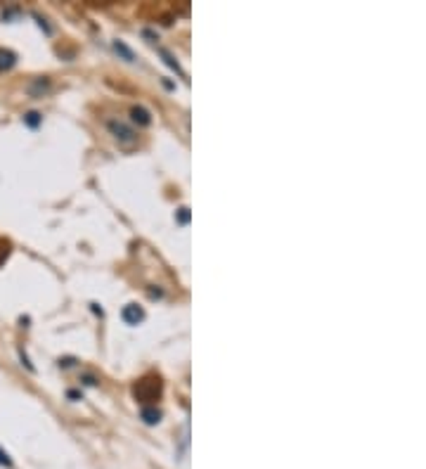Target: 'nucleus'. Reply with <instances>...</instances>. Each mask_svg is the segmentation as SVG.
<instances>
[{
  "instance_id": "1",
  "label": "nucleus",
  "mask_w": 426,
  "mask_h": 469,
  "mask_svg": "<svg viewBox=\"0 0 426 469\" xmlns=\"http://www.w3.org/2000/svg\"><path fill=\"white\" fill-rule=\"evenodd\" d=\"M133 391H135V399L142 403V408H145V405L154 403L159 396H162V379L154 377V374H149V377L140 379Z\"/></svg>"
},
{
  "instance_id": "2",
  "label": "nucleus",
  "mask_w": 426,
  "mask_h": 469,
  "mask_svg": "<svg viewBox=\"0 0 426 469\" xmlns=\"http://www.w3.org/2000/svg\"><path fill=\"white\" fill-rule=\"evenodd\" d=\"M107 126H109V131H112V135L116 137L119 142H124V145H130V142H135V131L130 128V126H126L124 121H119V119H109L107 121Z\"/></svg>"
},
{
  "instance_id": "3",
  "label": "nucleus",
  "mask_w": 426,
  "mask_h": 469,
  "mask_svg": "<svg viewBox=\"0 0 426 469\" xmlns=\"http://www.w3.org/2000/svg\"><path fill=\"white\" fill-rule=\"evenodd\" d=\"M142 318H145V311H142V308H137L135 303H130V306L124 308V320L128 325H137Z\"/></svg>"
},
{
  "instance_id": "4",
  "label": "nucleus",
  "mask_w": 426,
  "mask_h": 469,
  "mask_svg": "<svg viewBox=\"0 0 426 469\" xmlns=\"http://www.w3.org/2000/svg\"><path fill=\"white\" fill-rule=\"evenodd\" d=\"M130 117H133V121H135V124H140V126H149V124H152V114H149L145 107H133L130 109Z\"/></svg>"
},
{
  "instance_id": "5",
  "label": "nucleus",
  "mask_w": 426,
  "mask_h": 469,
  "mask_svg": "<svg viewBox=\"0 0 426 469\" xmlns=\"http://www.w3.org/2000/svg\"><path fill=\"white\" fill-rule=\"evenodd\" d=\"M140 415H142V419H145L147 424H157L159 419H162V412L157 410V408H149V405H145L140 410Z\"/></svg>"
},
{
  "instance_id": "6",
  "label": "nucleus",
  "mask_w": 426,
  "mask_h": 469,
  "mask_svg": "<svg viewBox=\"0 0 426 469\" xmlns=\"http://www.w3.org/2000/svg\"><path fill=\"white\" fill-rule=\"evenodd\" d=\"M17 62V55L10 52V50H0V71L5 69H12Z\"/></svg>"
},
{
  "instance_id": "7",
  "label": "nucleus",
  "mask_w": 426,
  "mask_h": 469,
  "mask_svg": "<svg viewBox=\"0 0 426 469\" xmlns=\"http://www.w3.org/2000/svg\"><path fill=\"white\" fill-rule=\"evenodd\" d=\"M114 50L116 52H121V55H124V57L126 59H128V62H135V55H133L130 50H128V48H126L124 46V43H121V41H114Z\"/></svg>"
},
{
  "instance_id": "8",
  "label": "nucleus",
  "mask_w": 426,
  "mask_h": 469,
  "mask_svg": "<svg viewBox=\"0 0 426 469\" xmlns=\"http://www.w3.org/2000/svg\"><path fill=\"white\" fill-rule=\"evenodd\" d=\"M26 124H29L31 128H36V126L41 124V114H38V112H31V114H26Z\"/></svg>"
},
{
  "instance_id": "9",
  "label": "nucleus",
  "mask_w": 426,
  "mask_h": 469,
  "mask_svg": "<svg viewBox=\"0 0 426 469\" xmlns=\"http://www.w3.org/2000/svg\"><path fill=\"white\" fill-rule=\"evenodd\" d=\"M0 465H3V467H12V460H10V455L3 448H0Z\"/></svg>"
},
{
  "instance_id": "10",
  "label": "nucleus",
  "mask_w": 426,
  "mask_h": 469,
  "mask_svg": "<svg viewBox=\"0 0 426 469\" xmlns=\"http://www.w3.org/2000/svg\"><path fill=\"white\" fill-rule=\"evenodd\" d=\"M190 220V213H187V209H180V223H187Z\"/></svg>"
}]
</instances>
